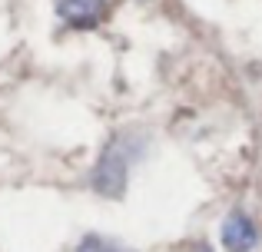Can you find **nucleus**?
Listing matches in <instances>:
<instances>
[{
    "label": "nucleus",
    "mask_w": 262,
    "mask_h": 252,
    "mask_svg": "<svg viewBox=\"0 0 262 252\" xmlns=\"http://www.w3.org/2000/svg\"><path fill=\"white\" fill-rule=\"evenodd\" d=\"M143 149H146V140L136 136V133L113 136V143L103 149L100 163H96V169H93V189L96 193L110 196V199H120V196L126 193L129 169H133V163L143 156Z\"/></svg>",
    "instance_id": "f257e3e1"
},
{
    "label": "nucleus",
    "mask_w": 262,
    "mask_h": 252,
    "mask_svg": "<svg viewBox=\"0 0 262 252\" xmlns=\"http://www.w3.org/2000/svg\"><path fill=\"white\" fill-rule=\"evenodd\" d=\"M223 246L226 252H252L259 246V229H256V222L249 219L246 213H229L226 216V222H223Z\"/></svg>",
    "instance_id": "f03ea898"
},
{
    "label": "nucleus",
    "mask_w": 262,
    "mask_h": 252,
    "mask_svg": "<svg viewBox=\"0 0 262 252\" xmlns=\"http://www.w3.org/2000/svg\"><path fill=\"white\" fill-rule=\"evenodd\" d=\"M57 17L73 30H90L103 20V7L106 0H53Z\"/></svg>",
    "instance_id": "7ed1b4c3"
},
{
    "label": "nucleus",
    "mask_w": 262,
    "mask_h": 252,
    "mask_svg": "<svg viewBox=\"0 0 262 252\" xmlns=\"http://www.w3.org/2000/svg\"><path fill=\"white\" fill-rule=\"evenodd\" d=\"M77 252H133V249L120 246L116 239H106V236L90 233V236H83V239L77 242Z\"/></svg>",
    "instance_id": "20e7f679"
}]
</instances>
